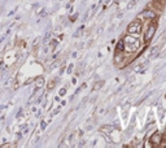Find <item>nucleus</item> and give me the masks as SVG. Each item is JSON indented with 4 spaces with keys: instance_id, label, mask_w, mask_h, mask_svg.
<instances>
[{
    "instance_id": "6",
    "label": "nucleus",
    "mask_w": 166,
    "mask_h": 148,
    "mask_svg": "<svg viewBox=\"0 0 166 148\" xmlns=\"http://www.w3.org/2000/svg\"><path fill=\"white\" fill-rule=\"evenodd\" d=\"M158 55H160V46H155V47H152V48L149 49L148 57L152 60V59H156Z\"/></svg>"
},
{
    "instance_id": "11",
    "label": "nucleus",
    "mask_w": 166,
    "mask_h": 148,
    "mask_svg": "<svg viewBox=\"0 0 166 148\" xmlns=\"http://www.w3.org/2000/svg\"><path fill=\"white\" fill-rule=\"evenodd\" d=\"M123 49V40H120V42L117 43V51H122Z\"/></svg>"
},
{
    "instance_id": "15",
    "label": "nucleus",
    "mask_w": 166,
    "mask_h": 148,
    "mask_svg": "<svg viewBox=\"0 0 166 148\" xmlns=\"http://www.w3.org/2000/svg\"><path fill=\"white\" fill-rule=\"evenodd\" d=\"M66 94V89H61L60 90V96H64Z\"/></svg>"
},
{
    "instance_id": "3",
    "label": "nucleus",
    "mask_w": 166,
    "mask_h": 148,
    "mask_svg": "<svg viewBox=\"0 0 166 148\" xmlns=\"http://www.w3.org/2000/svg\"><path fill=\"white\" fill-rule=\"evenodd\" d=\"M143 30V25L140 21H133V22L128 24L127 29H126V33L127 34H131V35H138V34H140V31Z\"/></svg>"
},
{
    "instance_id": "12",
    "label": "nucleus",
    "mask_w": 166,
    "mask_h": 148,
    "mask_svg": "<svg viewBox=\"0 0 166 148\" xmlns=\"http://www.w3.org/2000/svg\"><path fill=\"white\" fill-rule=\"evenodd\" d=\"M138 1H139V0H130V3H128V8H134V7H135V5H136V3Z\"/></svg>"
},
{
    "instance_id": "10",
    "label": "nucleus",
    "mask_w": 166,
    "mask_h": 148,
    "mask_svg": "<svg viewBox=\"0 0 166 148\" xmlns=\"http://www.w3.org/2000/svg\"><path fill=\"white\" fill-rule=\"evenodd\" d=\"M43 84H44V79H43V78H38V81L35 82V86H36V87H39V89H40V87H42Z\"/></svg>"
},
{
    "instance_id": "1",
    "label": "nucleus",
    "mask_w": 166,
    "mask_h": 148,
    "mask_svg": "<svg viewBox=\"0 0 166 148\" xmlns=\"http://www.w3.org/2000/svg\"><path fill=\"white\" fill-rule=\"evenodd\" d=\"M122 40H123V49H122V51L125 53L131 55V53H135L136 51H139L140 40L138 39V38L133 36L131 34H127V35H125L122 38Z\"/></svg>"
},
{
    "instance_id": "4",
    "label": "nucleus",
    "mask_w": 166,
    "mask_h": 148,
    "mask_svg": "<svg viewBox=\"0 0 166 148\" xmlns=\"http://www.w3.org/2000/svg\"><path fill=\"white\" fill-rule=\"evenodd\" d=\"M138 17L140 18V20L143 21H148V22H152V21L156 20V12L153 11V9H145V11H143L142 13H139V16Z\"/></svg>"
},
{
    "instance_id": "16",
    "label": "nucleus",
    "mask_w": 166,
    "mask_h": 148,
    "mask_svg": "<svg viewBox=\"0 0 166 148\" xmlns=\"http://www.w3.org/2000/svg\"><path fill=\"white\" fill-rule=\"evenodd\" d=\"M162 142H166V130H165V133L162 134Z\"/></svg>"
},
{
    "instance_id": "5",
    "label": "nucleus",
    "mask_w": 166,
    "mask_h": 148,
    "mask_svg": "<svg viewBox=\"0 0 166 148\" xmlns=\"http://www.w3.org/2000/svg\"><path fill=\"white\" fill-rule=\"evenodd\" d=\"M149 140H151L153 147H160L161 146V143H162V134L158 133V131H153V134L151 135Z\"/></svg>"
},
{
    "instance_id": "18",
    "label": "nucleus",
    "mask_w": 166,
    "mask_h": 148,
    "mask_svg": "<svg viewBox=\"0 0 166 148\" xmlns=\"http://www.w3.org/2000/svg\"><path fill=\"white\" fill-rule=\"evenodd\" d=\"M71 69H73V65H69V69H68V73H70Z\"/></svg>"
},
{
    "instance_id": "9",
    "label": "nucleus",
    "mask_w": 166,
    "mask_h": 148,
    "mask_svg": "<svg viewBox=\"0 0 166 148\" xmlns=\"http://www.w3.org/2000/svg\"><path fill=\"white\" fill-rule=\"evenodd\" d=\"M158 117L161 119L165 117V108H162V107H160L158 108Z\"/></svg>"
},
{
    "instance_id": "7",
    "label": "nucleus",
    "mask_w": 166,
    "mask_h": 148,
    "mask_svg": "<svg viewBox=\"0 0 166 148\" xmlns=\"http://www.w3.org/2000/svg\"><path fill=\"white\" fill-rule=\"evenodd\" d=\"M164 3H160L158 0H155V1L152 3V7L153 8H156V9H158V11H162V9H164Z\"/></svg>"
},
{
    "instance_id": "14",
    "label": "nucleus",
    "mask_w": 166,
    "mask_h": 148,
    "mask_svg": "<svg viewBox=\"0 0 166 148\" xmlns=\"http://www.w3.org/2000/svg\"><path fill=\"white\" fill-rule=\"evenodd\" d=\"M101 84H103V82H100V83H96L95 86H93V90H98V89H100V87H101Z\"/></svg>"
},
{
    "instance_id": "2",
    "label": "nucleus",
    "mask_w": 166,
    "mask_h": 148,
    "mask_svg": "<svg viewBox=\"0 0 166 148\" xmlns=\"http://www.w3.org/2000/svg\"><path fill=\"white\" fill-rule=\"evenodd\" d=\"M156 30H157V24L156 22H152L147 26L145 31H144V43H145V44H149V43L152 42L153 36H155V34H156Z\"/></svg>"
},
{
    "instance_id": "17",
    "label": "nucleus",
    "mask_w": 166,
    "mask_h": 148,
    "mask_svg": "<svg viewBox=\"0 0 166 148\" xmlns=\"http://www.w3.org/2000/svg\"><path fill=\"white\" fill-rule=\"evenodd\" d=\"M161 38H162V40H166V30L164 31V34H162V36H161Z\"/></svg>"
},
{
    "instance_id": "8",
    "label": "nucleus",
    "mask_w": 166,
    "mask_h": 148,
    "mask_svg": "<svg viewBox=\"0 0 166 148\" xmlns=\"http://www.w3.org/2000/svg\"><path fill=\"white\" fill-rule=\"evenodd\" d=\"M101 130L104 131V133H106V134H112V133H113V127H112V126H104Z\"/></svg>"
},
{
    "instance_id": "13",
    "label": "nucleus",
    "mask_w": 166,
    "mask_h": 148,
    "mask_svg": "<svg viewBox=\"0 0 166 148\" xmlns=\"http://www.w3.org/2000/svg\"><path fill=\"white\" fill-rule=\"evenodd\" d=\"M55 84H56V81H51L48 83V90H52L53 87H55Z\"/></svg>"
}]
</instances>
